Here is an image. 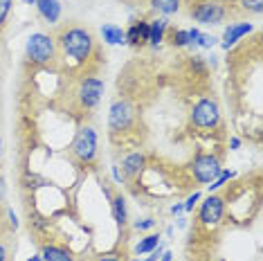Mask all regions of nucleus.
<instances>
[{"instance_id": "obj_8", "label": "nucleus", "mask_w": 263, "mask_h": 261, "mask_svg": "<svg viewBox=\"0 0 263 261\" xmlns=\"http://www.w3.org/2000/svg\"><path fill=\"white\" fill-rule=\"evenodd\" d=\"M220 171H223L220 160L216 156H212V153H200V156H196L194 162H191V174H194L196 182H200V185L214 182Z\"/></svg>"}, {"instance_id": "obj_12", "label": "nucleus", "mask_w": 263, "mask_h": 261, "mask_svg": "<svg viewBox=\"0 0 263 261\" xmlns=\"http://www.w3.org/2000/svg\"><path fill=\"white\" fill-rule=\"evenodd\" d=\"M144 167H146L144 153H128L122 162V174H124V178H137Z\"/></svg>"}, {"instance_id": "obj_22", "label": "nucleus", "mask_w": 263, "mask_h": 261, "mask_svg": "<svg viewBox=\"0 0 263 261\" xmlns=\"http://www.w3.org/2000/svg\"><path fill=\"white\" fill-rule=\"evenodd\" d=\"M236 174H234V171H230V169H223V171H220V174H218V178H216V180H214V182H209V185H207V189H209V194H212L214 192V189H218V187H223L225 185V182L227 180H232V178H234Z\"/></svg>"}, {"instance_id": "obj_33", "label": "nucleus", "mask_w": 263, "mask_h": 261, "mask_svg": "<svg viewBox=\"0 0 263 261\" xmlns=\"http://www.w3.org/2000/svg\"><path fill=\"white\" fill-rule=\"evenodd\" d=\"M158 261H173V252H171V250H164L162 257H160Z\"/></svg>"}, {"instance_id": "obj_14", "label": "nucleus", "mask_w": 263, "mask_h": 261, "mask_svg": "<svg viewBox=\"0 0 263 261\" xmlns=\"http://www.w3.org/2000/svg\"><path fill=\"white\" fill-rule=\"evenodd\" d=\"M166 29H169V21H166L164 16L148 21V41H146V43L151 45V47H158V45L164 41Z\"/></svg>"}, {"instance_id": "obj_3", "label": "nucleus", "mask_w": 263, "mask_h": 261, "mask_svg": "<svg viewBox=\"0 0 263 261\" xmlns=\"http://www.w3.org/2000/svg\"><path fill=\"white\" fill-rule=\"evenodd\" d=\"M25 59L34 65H54L59 59V45L52 34L34 32L25 43Z\"/></svg>"}, {"instance_id": "obj_4", "label": "nucleus", "mask_w": 263, "mask_h": 261, "mask_svg": "<svg viewBox=\"0 0 263 261\" xmlns=\"http://www.w3.org/2000/svg\"><path fill=\"white\" fill-rule=\"evenodd\" d=\"M99 153V140H97V130L92 126H81L77 130L72 144H70V156H72L81 167H92L95 160Z\"/></svg>"}, {"instance_id": "obj_36", "label": "nucleus", "mask_w": 263, "mask_h": 261, "mask_svg": "<svg viewBox=\"0 0 263 261\" xmlns=\"http://www.w3.org/2000/svg\"><path fill=\"white\" fill-rule=\"evenodd\" d=\"M21 3H25V5H36L39 0H21Z\"/></svg>"}, {"instance_id": "obj_34", "label": "nucleus", "mask_w": 263, "mask_h": 261, "mask_svg": "<svg viewBox=\"0 0 263 261\" xmlns=\"http://www.w3.org/2000/svg\"><path fill=\"white\" fill-rule=\"evenodd\" d=\"M180 212H182V205L180 203H176V205L171 207V214H180Z\"/></svg>"}, {"instance_id": "obj_32", "label": "nucleus", "mask_w": 263, "mask_h": 261, "mask_svg": "<svg viewBox=\"0 0 263 261\" xmlns=\"http://www.w3.org/2000/svg\"><path fill=\"white\" fill-rule=\"evenodd\" d=\"M230 149H232V151L241 149V140H238V138H230Z\"/></svg>"}, {"instance_id": "obj_15", "label": "nucleus", "mask_w": 263, "mask_h": 261, "mask_svg": "<svg viewBox=\"0 0 263 261\" xmlns=\"http://www.w3.org/2000/svg\"><path fill=\"white\" fill-rule=\"evenodd\" d=\"M41 257H43V261H74V254L68 248L57 246V243H47L41 248Z\"/></svg>"}, {"instance_id": "obj_11", "label": "nucleus", "mask_w": 263, "mask_h": 261, "mask_svg": "<svg viewBox=\"0 0 263 261\" xmlns=\"http://www.w3.org/2000/svg\"><path fill=\"white\" fill-rule=\"evenodd\" d=\"M36 11H39V16L43 18L47 25H57L59 18H61V3L59 0H39L36 3Z\"/></svg>"}, {"instance_id": "obj_18", "label": "nucleus", "mask_w": 263, "mask_h": 261, "mask_svg": "<svg viewBox=\"0 0 263 261\" xmlns=\"http://www.w3.org/2000/svg\"><path fill=\"white\" fill-rule=\"evenodd\" d=\"M148 5H151L153 11H158L160 16H173L178 14L182 7V0H148Z\"/></svg>"}, {"instance_id": "obj_26", "label": "nucleus", "mask_w": 263, "mask_h": 261, "mask_svg": "<svg viewBox=\"0 0 263 261\" xmlns=\"http://www.w3.org/2000/svg\"><path fill=\"white\" fill-rule=\"evenodd\" d=\"M155 228V218H142V221H135V230H140V232H146V230H153Z\"/></svg>"}, {"instance_id": "obj_37", "label": "nucleus", "mask_w": 263, "mask_h": 261, "mask_svg": "<svg viewBox=\"0 0 263 261\" xmlns=\"http://www.w3.org/2000/svg\"><path fill=\"white\" fill-rule=\"evenodd\" d=\"M0 160H3V135H0Z\"/></svg>"}, {"instance_id": "obj_23", "label": "nucleus", "mask_w": 263, "mask_h": 261, "mask_svg": "<svg viewBox=\"0 0 263 261\" xmlns=\"http://www.w3.org/2000/svg\"><path fill=\"white\" fill-rule=\"evenodd\" d=\"M216 36H212V34H198V39L194 41V47H202V50H212L214 45H216Z\"/></svg>"}, {"instance_id": "obj_31", "label": "nucleus", "mask_w": 263, "mask_h": 261, "mask_svg": "<svg viewBox=\"0 0 263 261\" xmlns=\"http://www.w3.org/2000/svg\"><path fill=\"white\" fill-rule=\"evenodd\" d=\"M5 194H7V182H5V178L0 176V203H5Z\"/></svg>"}, {"instance_id": "obj_2", "label": "nucleus", "mask_w": 263, "mask_h": 261, "mask_svg": "<svg viewBox=\"0 0 263 261\" xmlns=\"http://www.w3.org/2000/svg\"><path fill=\"white\" fill-rule=\"evenodd\" d=\"M106 84L104 79H99L97 74H83L77 79V84L70 90V106L79 113V115H88L90 110H95L104 97Z\"/></svg>"}, {"instance_id": "obj_16", "label": "nucleus", "mask_w": 263, "mask_h": 261, "mask_svg": "<svg viewBox=\"0 0 263 261\" xmlns=\"http://www.w3.org/2000/svg\"><path fill=\"white\" fill-rule=\"evenodd\" d=\"M101 39L106 45H126V34L115 23H104L101 25Z\"/></svg>"}, {"instance_id": "obj_17", "label": "nucleus", "mask_w": 263, "mask_h": 261, "mask_svg": "<svg viewBox=\"0 0 263 261\" xmlns=\"http://www.w3.org/2000/svg\"><path fill=\"white\" fill-rule=\"evenodd\" d=\"M110 210H112L115 223L119 225V228H124V225L128 223V210H126V198H124L122 194H117V196L110 198Z\"/></svg>"}, {"instance_id": "obj_24", "label": "nucleus", "mask_w": 263, "mask_h": 261, "mask_svg": "<svg viewBox=\"0 0 263 261\" xmlns=\"http://www.w3.org/2000/svg\"><path fill=\"white\" fill-rule=\"evenodd\" d=\"M11 7H14V0H0V29H3L5 23H7Z\"/></svg>"}, {"instance_id": "obj_29", "label": "nucleus", "mask_w": 263, "mask_h": 261, "mask_svg": "<svg viewBox=\"0 0 263 261\" xmlns=\"http://www.w3.org/2000/svg\"><path fill=\"white\" fill-rule=\"evenodd\" d=\"M0 261H9V248L5 239H0Z\"/></svg>"}, {"instance_id": "obj_28", "label": "nucleus", "mask_w": 263, "mask_h": 261, "mask_svg": "<svg viewBox=\"0 0 263 261\" xmlns=\"http://www.w3.org/2000/svg\"><path fill=\"white\" fill-rule=\"evenodd\" d=\"M95 261H124V257L117 252H110V254H101V257H97Z\"/></svg>"}, {"instance_id": "obj_10", "label": "nucleus", "mask_w": 263, "mask_h": 261, "mask_svg": "<svg viewBox=\"0 0 263 261\" xmlns=\"http://www.w3.org/2000/svg\"><path fill=\"white\" fill-rule=\"evenodd\" d=\"M252 29H254L252 23H230L223 32V43H220V47H223V50H230V47L236 45L243 36H248Z\"/></svg>"}, {"instance_id": "obj_1", "label": "nucleus", "mask_w": 263, "mask_h": 261, "mask_svg": "<svg viewBox=\"0 0 263 261\" xmlns=\"http://www.w3.org/2000/svg\"><path fill=\"white\" fill-rule=\"evenodd\" d=\"M59 52L74 65H86L95 54V34L79 23H68L57 32Z\"/></svg>"}, {"instance_id": "obj_13", "label": "nucleus", "mask_w": 263, "mask_h": 261, "mask_svg": "<svg viewBox=\"0 0 263 261\" xmlns=\"http://www.w3.org/2000/svg\"><path fill=\"white\" fill-rule=\"evenodd\" d=\"M126 34V45H133V47H140L148 41V21H140V23H133L128 29H124Z\"/></svg>"}, {"instance_id": "obj_5", "label": "nucleus", "mask_w": 263, "mask_h": 261, "mask_svg": "<svg viewBox=\"0 0 263 261\" xmlns=\"http://www.w3.org/2000/svg\"><path fill=\"white\" fill-rule=\"evenodd\" d=\"M189 122L191 126L200 133H212L220 126V108L216 104V99L212 97H202L194 104L191 108V115H189Z\"/></svg>"}, {"instance_id": "obj_19", "label": "nucleus", "mask_w": 263, "mask_h": 261, "mask_svg": "<svg viewBox=\"0 0 263 261\" xmlns=\"http://www.w3.org/2000/svg\"><path fill=\"white\" fill-rule=\"evenodd\" d=\"M160 246V234H148L135 246V254H148Z\"/></svg>"}, {"instance_id": "obj_27", "label": "nucleus", "mask_w": 263, "mask_h": 261, "mask_svg": "<svg viewBox=\"0 0 263 261\" xmlns=\"http://www.w3.org/2000/svg\"><path fill=\"white\" fill-rule=\"evenodd\" d=\"M7 218H9V230H18V216L14 214V210H11V207H7Z\"/></svg>"}, {"instance_id": "obj_35", "label": "nucleus", "mask_w": 263, "mask_h": 261, "mask_svg": "<svg viewBox=\"0 0 263 261\" xmlns=\"http://www.w3.org/2000/svg\"><path fill=\"white\" fill-rule=\"evenodd\" d=\"M27 261H43V257H41V254H34V257H29Z\"/></svg>"}, {"instance_id": "obj_9", "label": "nucleus", "mask_w": 263, "mask_h": 261, "mask_svg": "<svg viewBox=\"0 0 263 261\" xmlns=\"http://www.w3.org/2000/svg\"><path fill=\"white\" fill-rule=\"evenodd\" d=\"M225 216V198L216 194H209L205 200L200 203L198 210V221L202 225H218Z\"/></svg>"}, {"instance_id": "obj_39", "label": "nucleus", "mask_w": 263, "mask_h": 261, "mask_svg": "<svg viewBox=\"0 0 263 261\" xmlns=\"http://www.w3.org/2000/svg\"><path fill=\"white\" fill-rule=\"evenodd\" d=\"M0 81H3V77H0Z\"/></svg>"}, {"instance_id": "obj_30", "label": "nucleus", "mask_w": 263, "mask_h": 261, "mask_svg": "<svg viewBox=\"0 0 263 261\" xmlns=\"http://www.w3.org/2000/svg\"><path fill=\"white\" fill-rule=\"evenodd\" d=\"M110 171H112V180H115V182H119V185H122V182L126 180V178H124V174H122V171L117 169V164H112V167H110Z\"/></svg>"}, {"instance_id": "obj_38", "label": "nucleus", "mask_w": 263, "mask_h": 261, "mask_svg": "<svg viewBox=\"0 0 263 261\" xmlns=\"http://www.w3.org/2000/svg\"><path fill=\"white\" fill-rule=\"evenodd\" d=\"M133 261H144V259H133Z\"/></svg>"}, {"instance_id": "obj_25", "label": "nucleus", "mask_w": 263, "mask_h": 261, "mask_svg": "<svg viewBox=\"0 0 263 261\" xmlns=\"http://www.w3.org/2000/svg\"><path fill=\"white\" fill-rule=\"evenodd\" d=\"M198 200H200V192H194V194H191L187 200H184L182 210H184V212H194V207L198 205Z\"/></svg>"}, {"instance_id": "obj_6", "label": "nucleus", "mask_w": 263, "mask_h": 261, "mask_svg": "<svg viewBox=\"0 0 263 261\" xmlns=\"http://www.w3.org/2000/svg\"><path fill=\"white\" fill-rule=\"evenodd\" d=\"M189 16L200 25H220L230 16V5L225 0H196L189 7Z\"/></svg>"}, {"instance_id": "obj_20", "label": "nucleus", "mask_w": 263, "mask_h": 261, "mask_svg": "<svg viewBox=\"0 0 263 261\" xmlns=\"http://www.w3.org/2000/svg\"><path fill=\"white\" fill-rule=\"evenodd\" d=\"M171 43L176 47H189L191 45L189 32H187V29H173V32H171Z\"/></svg>"}, {"instance_id": "obj_7", "label": "nucleus", "mask_w": 263, "mask_h": 261, "mask_svg": "<svg viewBox=\"0 0 263 261\" xmlns=\"http://www.w3.org/2000/svg\"><path fill=\"white\" fill-rule=\"evenodd\" d=\"M135 124V106L126 99H117L108 110V128L112 133H126Z\"/></svg>"}, {"instance_id": "obj_21", "label": "nucleus", "mask_w": 263, "mask_h": 261, "mask_svg": "<svg viewBox=\"0 0 263 261\" xmlns=\"http://www.w3.org/2000/svg\"><path fill=\"white\" fill-rule=\"evenodd\" d=\"M238 5H241V9L245 11V14L259 16L263 11V0H238Z\"/></svg>"}]
</instances>
